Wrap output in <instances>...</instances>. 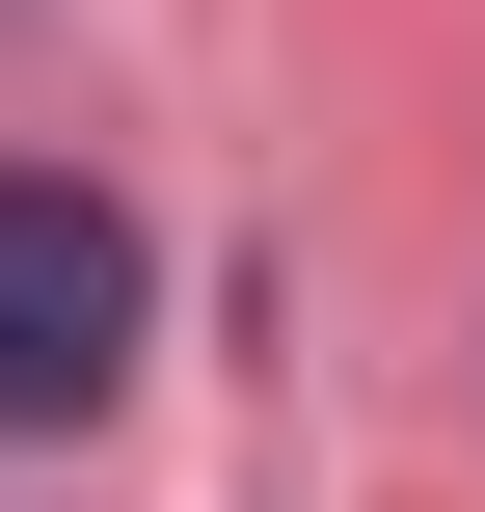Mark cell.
<instances>
[{"mask_svg": "<svg viewBox=\"0 0 485 512\" xmlns=\"http://www.w3.org/2000/svg\"><path fill=\"white\" fill-rule=\"evenodd\" d=\"M135 378V216L81 162H0V432H81Z\"/></svg>", "mask_w": 485, "mask_h": 512, "instance_id": "cell-1", "label": "cell"}]
</instances>
